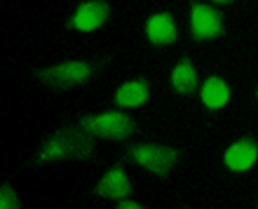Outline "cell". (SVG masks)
Instances as JSON below:
<instances>
[{"mask_svg":"<svg viewBox=\"0 0 258 209\" xmlns=\"http://www.w3.org/2000/svg\"><path fill=\"white\" fill-rule=\"evenodd\" d=\"M94 155V136L87 134L85 129L78 125H63L45 139L40 150L28 165L31 167H42L49 162L59 160H89Z\"/></svg>","mask_w":258,"mask_h":209,"instance_id":"obj_1","label":"cell"},{"mask_svg":"<svg viewBox=\"0 0 258 209\" xmlns=\"http://www.w3.org/2000/svg\"><path fill=\"white\" fill-rule=\"evenodd\" d=\"M108 61L110 57H101L94 61H61L49 68H33V75L49 89L66 92V89H73L82 82H87L89 78H94Z\"/></svg>","mask_w":258,"mask_h":209,"instance_id":"obj_2","label":"cell"},{"mask_svg":"<svg viewBox=\"0 0 258 209\" xmlns=\"http://www.w3.org/2000/svg\"><path fill=\"white\" fill-rule=\"evenodd\" d=\"M80 127L92 136L113 139V141H124V139H129L132 134L139 132L134 118L122 113V111H108V113H99V115H82Z\"/></svg>","mask_w":258,"mask_h":209,"instance_id":"obj_3","label":"cell"},{"mask_svg":"<svg viewBox=\"0 0 258 209\" xmlns=\"http://www.w3.org/2000/svg\"><path fill=\"white\" fill-rule=\"evenodd\" d=\"M127 155L141 165L143 169H148L160 179H167L171 167L176 165L181 150L171 148V146H162V143H132L127 146Z\"/></svg>","mask_w":258,"mask_h":209,"instance_id":"obj_4","label":"cell"},{"mask_svg":"<svg viewBox=\"0 0 258 209\" xmlns=\"http://www.w3.org/2000/svg\"><path fill=\"white\" fill-rule=\"evenodd\" d=\"M225 24H223V14L218 12L214 5L209 3H190V33L195 42L202 40H214L218 35H223Z\"/></svg>","mask_w":258,"mask_h":209,"instance_id":"obj_5","label":"cell"},{"mask_svg":"<svg viewBox=\"0 0 258 209\" xmlns=\"http://www.w3.org/2000/svg\"><path fill=\"white\" fill-rule=\"evenodd\" d=\"M110 17V5L103 3V0H87V3H80L75 14L68 19L66 26L75 28V31H82V33H89L94 28L103 26Z\"/></svg>","mask_w":258,"mask_h":209,"instance_id":"obj_6","label":"cell"},{"mask_svg":"<svg viewBox=\"0 0 258 209\" xmlns=\"http://www.w3.org/2000/svg\"><path fill=\"white\" fill-rule=\"evenodd\" d=\"M94 195L108 197V200H127L132 195V181L124 174L122 162H117L101 176V181L96 183Z\"/></svg>","mask_w":258,"mask_h":209,"instance_id":"obj_7","label":"cell"},{"mask_svg":"<svg viewBox=\"0 0 258 209\" xmlns=\"http://www.w3.org/2000/svg\"><path fill=\"white\" fill-rule=\"evenodd\" d=\"M258 160V143L253 141V136H244L225 150V165L232 172H246L253 167V162Z\"/></svg>","mask_w":258,"mask_h":209,"instance_id":"obj_8","label":"cell"},{"mask_svg":"<svg viewBox=\"0 0 258 209\" xmlns=\"http://www.w3.org/2000/svg\"><path fill=\"white\" fill-rule=\"evenodd\" d=\"M146 35L153 45H171L176 42L178 31L171 12H157L146 21Z\"/></svg>","mask_w":258,"mask_h":209,"instance_id":"obj_9","label":"cell"},{"mask_svg":"<svg viewBox=\"0 0 258 209\" xmlns=\"http://www.w3.org/2000/svg\"><path fill=\"white\" fill-rule=\"evenodd\" d=\"M150 94V85L146 78H136V80L124 82L122 87L115 92V103L122 108H134L148 101Z\"/></svg>","mask_w":258,"mask_h":209,"instance_id":"obj_10","label":"cell"},{"mask_svg":"<svg viewBox=\"0 0 258 209\" xmlns=\"http://www.w3.org/2000/svg\"><path fill=\"white\" fill-rule=\"evenodd\" d=\"M200 96H202V103L209 111H218L221 106H225L228 103V99H230V87L225 85V80H221V78H207L202 85V89H200Z\"/></svg>","mask_w":258,"mask_h":209,"instance_id":"obj_11","label":"cell"},{"mask_svg":"<svg viewBox=\"0 0 258 209\" xmlns=\"http://www.w3.org/2000/svg\"><path fill=\"white\" fill-rule=\"evenodd\" d=\"M171 87L178 94H192L197 89V71L188 57H183L171 71Z\"/></svg>","mask_w":258,"mask_h":209,"instance_id":"obj_12","label":"cell"},{"mask_svg":"<svg viewBox=\"0 0 258 209\" xmlns=\"http://www.w3.org/2000/svg\"><path fill=\"white\" fill-rule=\"evenodd\" d=\"M0 209H21L19 195L14 193L10 183H3V188H0Z\"/></svg>","mask_w":258,"mask_h":209,"instance_id":"obj_13","label":"cell"},{"mask_svg":"<svg viewBox=\"0 0 258 209\" xmlns=\"http://www.w3.org/2000/svg\"><path fill=\"white\" fill-rule=\"evenodd\" d=\"M117 209H146V207H141L139 202H132V200H120V204H117Z\"/></svg>","mask_w":258,"mask_h":209,"instance_id":"obj_14","label":"cell"},{"mask_svg":"<svg viewBox=\"0 0 258 209\" xmlns=\"http://www.w3.org/2000/svg\"><path fill=\"white\" fill-rule=\"evenodd\" d=\"M183 209H190V207H183Z\"/></svg>","mask_w":258,"mask_h":209,"instance_id":"obj_15","label":"cell"}]
</instances>
